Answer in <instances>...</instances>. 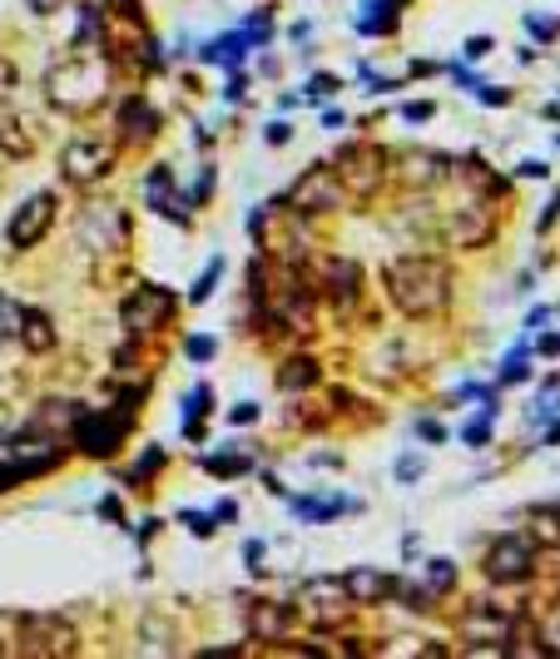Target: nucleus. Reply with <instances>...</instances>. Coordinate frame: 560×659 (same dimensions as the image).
Here are the masks:
<instances>
[{
	"label": "nucleus",
	"instance_id": "f257e3e1",
	"mask_svg": "<svg viewBox=\"0 0 560 659\" xmlns=\"http://www.w3.org/2000/svg\"><path fill=\"white\" fill-rule=\"evenodd\" d=\"M388 283V298L402 317H437L446 303H452V268L442 259H431V253H407V259L388 263L382 273Z\"/></svg>",
	"mask_w": 560,
	"mask_h": 659
},
{
	"label": "nucleus",
	"instance_id": "f03ea898",
	"mask_svg": "<svg viewBox=\"0 0 560 659\" xmlns=\"http://www.w3.org/2000/svg\"><path fill=\"white\" fill-rule=\"evenodd\" d=\"M45 95H50L55 109H65V115H90V109L109 95L105 55H95L90 45H75L65 60H55L50 65V75H45Z\"/></svg>",
	"mask_w": 560,
	"mask_h": 659
},
{
	"label": "nucleus",
	"instance_id": "7ed1b4c3",
	"mask_svg": "<svg viewBox=\"0 0 560 659\" xmlns=\"http://www.w3.org/2000/svg\"><path fill=\"white\" fill-rule=\"evenodd\" d=\"M388 169H392V159L382 144H343V154L333 164L343 194H353V199H378V189L388 184Z\"/></svg>",
	"mask_w": 560,
	"mask_h": 659
},
{
	"label": "nucleus",
	"instance_id": "20e7f679",
	"mask_svg": "<svg viewBox=\"0 0 560 659\" xmlns=\"http://www.w3.org/2000/svg\"><path fill=\"white\" fill-rule=\"evenodd\" d=\"M130 411L119 407H105V411H75V446L85 456H95V462H105V456H115L119 446H124V436H130Z\"/></svg>",
	"mask_w": 560,
	"mask_h": 659
},
{
	"label": "nucleus",
	"instance_id": "39448f33",
	"mask_svg": "<svg viewBox=\"0 0 560 659\" xmlns=\"http://www.w3.org/2000/svg\"><path fill=\"white\" fill-rule=\"evenodd\" d=\"M516 620L491 600H472L462 615V649L466 655H507V635Z\"/></svg>",
	"mask_w": 560,
	"mask_h": 659
},
{
	"label": "nucleus",
	"instance_id": "423d86ee",
	"mask_svg": "<svg viewBox=\"0 0 560 659\" xmlns=\"http://www.w3.org/2000/svg\"><path fill=\"white\" fill-rule=\"evenodd\" d=\"M293 610H298L302 620H313L318 630H333V625H343L347 610H357V606L347 600L343 575H313V580H302L298 606H293Z\"/></svg>",
	"mask_w": 560,
	"mask_h": 659
},
{
	"label": "nucleus",
	"instance_id": "0eeeda50",
	"mask_svg": "<svg viewBox=\"0 0 560 659\" xmlns=\"http://www.w3.org/2000/svg\"><path fill=\"white\" fill-rule=\"evenodd\" d=\"M21 649L31 659H65L80 649V635L65 615H25L21 620Z\"/></svg>",
	"mask_w": 560,
	"mask_h": 659
},
{
	"label": "nucleus",
	"instance_id": "6e6552de",
	"mask_svg": "<svg viewBox=\"0 0 560 659\" xmlns=\"http://www.w3.org/2000/svg\"><path fill=\"white\" fill-rule=\"evenodd\" d=\"M174 308H179V298H174L169 288H159V283H144L134 298H124L119 317H124V333H130V337H150V333H159V327L169 323Z\"/></svg>",
	"mask_w": 560,
	"mask_h": 659
},
{
	"label": "nucleus",
	"instance_id": "1a4fd4ad",
	"mask_svg": "<svg viewBox=\"0 0 560 659\" xmlns=\"http://www.w3.org/2000/svg\"><path fill=\"white\" fill-rule=\"evenodd\" d=\"M283 204H288L293 214H333V208H343V184H337L333 164H313V169H302V179L288 189Z\"/></svg>",
	"mask_w": 560,
	"mask_h": 659
},
{
	"label": "nucleus",
	"instance_id": "9d476101",
	"mask_svg": "<svg viewBox=\"0 0 560 659\" xmlns=\"http://www.w3.org/2000/svg\"><path fill=\"white\" fill-rule=\"evenodd\" d=\"M540 555H536V541L531 536H501V541L486 551V575L496 585H526L536 575Z\"/></svg>",
	"mask_w": 560,
	"mask_h": 659
},
{
	"label": "nucleus",
	"instance_id": "9b49d317",
	"mask_svg": "<svg viewBox=\"0 0 560 659\" xmlns=\"http://www.w3.org/2000/svg\"><path fill=\"white\" fill-rule=\"evenodd\" d=\"M115 159H119V149L105 140H70L60 149V173H65L70 184H99V179L115 173Z\"/></svg>",
	"mask_w": 560,
	"mask_h": 659
},
{
	"label": "nucleus",
	"instance_id": "f8f14e48",
	"mask_svg": "<svg viewBox=\"0 0 560 659\" xmlns=\"http://www.w3.org/2000/svg\"><path fill=\"white\" fill-rule=\"evenodd\" d=\"M124 243H130V218H124V208L90 204L85 218H80V249L109 253V249H124Z\"/></svg>",
	"mask_w": 560,
	"mask_h": 659
},
{
	"label": "nucleus",
	"instance_id": "ddd939ff",
	"mask_svg": "<svg viewBox=\"0 0 560 659\" xmlns=\"http://www.w3.org/2000/svg\"><path fill=\"white\" fill-rule=\"evenodd\" d=\"M50 228H55V194L40 189V194H31L21 208H15L11 228H5V243H11L15 253H25V249H35Z\"/></svg>",
	"mask_w": 560,
	"mask_h": 659
},
{
	"label": "nucleus",
	"instance_id": "4468645a",
	"mask_svg": "<svg viewBox=\"0 0 560 659\" xmlns=\"http://www.w3.org/2000/svg\"><path fill=\"white\" fill-rule=\"evenodd\" d=\"M442 233L452 249H481V243H491V233H496V208L486 204V199H472L466 208H452V214H446Z\"/></svg>",
	"mask_w": 560,
	"mask_h": 659
},
{
	"label": "nucleus",
	"instance_id": "2eb2a0df",
	"mask_svg": "<svg viewBox=\"0 0 560 659\" xmlns=\"http://www.w3.org/2000/svg\"><path fill=\"white\" fill-rule=\"evenodd\" d=\"M144 204L154 208V214L174 218V224H189V199L174 194V169L169 164H154L150 179H144Z\"/></svg>",
	"mask_w": 560,
	"mask_h": 659
},
{
	"label": "nucleus",
	"instance_id": "dca6fc26",
	"mask_svg": "<svg viewBox=\"0 0 560 659\" xmlns=\"http://www.w3.org/2000/svg\"><path fill=\"white\" fill-rule=\"evenodd\" d=\"M397 164H402L397 179H402L407 189H437V184L446 179V169H452V159H446V154H431V149H421V154L407 149Z\"/></svg>",
	"mask_w": 560,
	"mask_h": 659
},
{
	"label": "nucleus",
	"instance_id": "f3484780",
	"mask_svg": "<svg viewBox=\"0 0 560 659\" xmlns=\"http://www.w3.org/2000/svg\"><path fill=\"white\" fill-rule=\"evenodd\" d=\"M115 130L124 144H150L154 134H159V115H154V105H144L140 95H130L115 115Z\"/></svg>",
	"mask_w": 560,
	"mask_h": 659
},
{
	"label": "nucleus",
	"instance_id": "a211bd4d",
	"mask_svg": "<svg viewBox=\"0 0 560 659\" xmlns=\"http://www.w3.org/2000/svg\"><path fill=\"white\" fill-rule=\"evenodd\" d=\"M293 620H298V610L283 606V600H263V606L248 610V635L253 639H288L293 635Z\"/></svg>",
	"mask_w": 560,
	"mask_h": 659
},
{
	"label": "nucleus",
	"instance_id": "6ab92c4d",
	"mask_svg": "<svg viewBox=\"0 0 560 659\" xmlns=\"http://www.w3.org/2000/svg\"><path fill=\"white\" fill-rule=\"evenodd\" d=\"M343 590L353 606H378V600L392 595V575H382L378 565H353V571L343 575Z\"/></svg>",
	"mask_w": 560,
	"mask_h": 659
},
{
	"label": "nucleus",
	"instance_id": "aec40b11",
	"mask_svg": "<svg viewBox=\"0 0 560 659\" xmlns=\"http://www.w3.org/2000/svg\"><path fill=\"white\" fill-rule=\"evenodd\" d=\"M318 288L333 298V308H353L357 303V263L353 259H327V268H323V283Z\"/></svg>",
	"mask_w": 560,
	"mask_h": 659
},
{
	"label": "nucleus",
	"instance_id": "412c9836",
	"mask_svg": "<svg viewBox=\"0 0 560 659\" xmlns=\"http://www.w3.org/2000/svg\"><path fill=\"white\" fill-rule=\"evenodd\" d=\"M15 337L25 343V352H55V343H60V337H55V323L40 313V308H25L21 333H15Z\"/></svg>",
	"mask_w": 560,
	"mask_h": 659
},
{
	"label": "nucleus",
	"instance_id": "4be33fe9",
	"mask_svg": "<svg viewBox=\"0 0 560 659\" xmlns=\"http://www.w3.org/2000/svg\"><path fill=\"white\" fill-rule=\"evenodd\" d=\"M35 124L31 119H21V115H5L0 119V149L11 154V159H31L35 154Z\"/></svg>",
	"mask_w": 560,
	"mask_h": 659
},
{
	"label": "nucleus",
	"instance_id": "5701e85b",
	"mask_svg": "<svg viewBox=\"0 0 560 659\" xmlns=\"http://www.w3.org/2000/svg\"><path fill=\"white\" fill-rule=\"evenodd\" d=\"M318 378H323V372H318V357H288L278 368L283 392H308V387H318Z\"/></svg>",
	"mask_w": 560,
	"mask_h": 659
},
{
	"label": "nucleus",
	"instance_id": "b1692460",
	"mask_svg": "<svg viewBox=\"0 0 560 659\" xmlns=\"http://www.w3.org/2000/svg\"><path fill=\"white\" fill-rule=\"evenodd\" d=\"M293 511H298L302 520H313V526H323V520L343 516V511H357V501H343V496H327V501H313V496H298L293 501Z\"/></svg>",
	"mask_w": 560,
	"mask_h": 659
},
{
	"label": "nucleus",
	"instance_id": "393cba45",
	"mask_svg": "<svg viewBox=\"0 0 560 659\" xmlns=\"http://www.w3.org/2000/svg\"><path fill=\"white\" fill-rule=\"evenodd\" d=\"M362 21H357V31L362 35H392L397 31V15H392V5H382V0H367L362 5Z\"/></svg>",
	"mask_w": 560,
	"mask_h": 659
},
{
	"label": "nucleus",
	"instance_id": "a878e982",
	"mask_svg": "<svg viewBox=\"0 0 560 659\" xmlns=\"http://www.w3.org/2000/svg\"><path fill=\"white\" fill-rule=\"evenodd\" d=\"M421 571H427V590L431 595H452L456 590V565L452 561H427Z\"/></svg>",
	"mask_w": 560,
	"mask_h": 659
},
{
	"label": "nucleus",
	"instance_id": "bb28decb",
	"mask_svg": "<svg viewBox=\"0 0 560 659\" xmlns=\"http://www.w3.org/2000/svg\"><path fill=\"white\" fill-rule=\"evenodd\" d=\"M531 378V362H526V347H516V352L501 362V372H496V382L501 387H516V382H526Z\"/></svg>",
	"mask_w": 560,
	"mask_h": 659
},
{
	"label": "nucleus",
	"instance_id": "cd10ccee",
	"mask_svg": "<svg viewBox=\"0 0 560 659\" xmlns=\"http://www.w3.org/2000/svg\"><path fill=\"white\" fill-rule=\"evenodd\" d=\"M218 278H224V259H208V268L199 273L194 292H189V303H208V298H214V288H218Z\"/></svg>",
	"mask_w": 560,
	"mask_h": 659
},
{
	"label": "nucleus",
	"instance_id": "c85d7f7f",
	"mask_svg": "<svg viewBox=\"0 0 560 659\" xmlns=\"http://www.w3.org/2000/svg\"><path fill=\"white\" fill-rule=\"evenodd\" d=\"M21 313L25 308L15 303V298H0V347L15 343V333H21Z\"/></svg>",
	"mask_w": 560,
	"mask_h": 659
},
{
	"label": "nucleus",
	"instance_id": "c756f323",
	"mask_svg": "<svg viewBox=\"0 0 560 659\" xmlns=\"http://www.w3.org/2000/svg\"><path fill=\"white\" fill-rule=\"evenodd\" d=\"M248 466H253V462H248L243 452H224V456H208L204 471L208 476H238V471H248Z\"/></svg>",
	"mask_w": 560,
	"mask_h": 659
},
{
	"label": "nucleus",
	"instance_id": "7c9ffc66",
	"mask_svg": "<svg viewBox=\"0 0 560 659\" xmlns=\"http://www.w3.org/2000/svg\"><path fill=\"white\" fill-rule=\"evenodd\" d=\"M179 520H183L189 530H194L199 541H208V536H214V526H218L214 511H179Z\"/></svg>",
	"mask_w": 560,
	"mask_h": 659
},
{
	"label": "nucleus",
	"instance_id": "2f4dec72",
	"mask_svg": "<svg viewBox=\"0 0 560 659\" xmlns=\"http://www.w3.org/2000/svg\"><path fill=\"white\" fill-rule=\"evenodd\" d=\"M214 352H218V343L208 333H199V337L183 343V357H189V362H214Z\"/></svg>",
	"mask_w": 560,
	"mask_h": 659
},
{
	"label": "nucleus",
	"instance_id": "473e14b6",
	"mask_svg": "<svg viewBox=\"0 0 560 659\" xmlns=\"http://www.w3.org/2000/svg\"><path fill=\"white\" fill-rule=\"evenodd\" d=\"M462 442H466V446H486V442H491V411H481L476 422L462 427Z\"/></svg>",
	"mask_w": 560,
	"mask_h": 659
},
{
	"label": "nucleus",
	"instance_id": "72a5a7b5",
	"mask_svg": "<svg viewBox=\"0 0 560 659\" xmlns=\"http://www.w3.org/2000/svg\"><path fill=\"white\" fill-rule=\"evenodd\" d=\"M208 402H214V392H208L204 382H199V387L189 392V402H183V422H199V417L208 411Z\"/></svg>",
	"mask_w": 560,
	"mask_h": 659
},
{
	"label": "nucleus",
	"instance_id": "f704fd0d",
	"mask_svg": "<svg viewBox=\"0 0 560 659\" xmlns=\"http://www.w3.org/2000/svg\"><path fill=\"white\" fill-rule=\"evenodd\" d=\"M159 466H164V452H159V446H150V456H140V466H134V471L124 476V481H130V487H134V481H144V476H154V471H159Z\"/></svg>",
	"mask_w": 560,
	"mask_h": 659
},
{
	"label": "nucleus",
	"instance_id": "c9c22d12",
	"mask_svg": "<svg viewBox=\"0 0 560 659\" xmlns=\"http://www.w3.org/2000/svg\"><path fill=\"white\" fill-rule=\"evenodd\" d=\"M263 561H269V546H263V541H248V546H243V565H248L253 575H263Z\"/></svg>",
	"mask_w": 560,
	"mask_h": 659
},
{
	"label": "nucleus",
	"instance_id": "e433bc0d",
	"mask_svg": "<svg viewBox=\"0 0 560 659\" xmlns=\"http://www.w3.org/2000/svg\"><path fill=\"white\" fill-rule=\"evenodd\" d=\"M526 31L531 35H540V40H556V21H550V15H526Z\"/></svg>",
	"mask_w": 560,
	"mask_h": 659
},
{
	"label": "nucleus",
	"instance_id": "4c0bfd02",
	"mask_svg": "<svg viewBox=\"0 0 560 659\" xmlns=\"http://www.w3.org/2000/svg\"><path fill=\"white\" fill-rule=\"evenodd\" d=\"M228 422H234V427H248V422H259V402H238V407L228 411Z\"/></svg>",
	"mask_w": 560,
	"mask_h": 659
},
{
	"label": "nucleus",
	"instance_id": "58836bf2",
	"mask_svg": "<svg viewBox=\"0 0 560 659\" xmlns=\"http://www.w3.org/2000/svg\"><path fill=\"white\" fill-rule=\"evenodd\" d=\"M476 99H481V105H511V89H496V85H476Z\"/></svg>",
	"mask_w": 560,
	"mask_h": 659
},
{
	"label": "nucleus",
	"instance_id": "ea45409f",
	"mask_svg": "<svg viewBox=\"0 0 560 659\" xmlns=\"http://www.w3.org/2000/svg\"><path fill=\"white\" fill-rule=\"evenodd\" d=\"M462 55L466 60H486V55H491V40H486V35H472V40L462 45Z\"/></svg>",
	"mask_w": 560,
	"mask_h": 659
},
{
	"label": "nucleus",
	"instance_id": "a19ab883",
	"mask_svg": "<svg viewBox=\"0 0 560 659\" xmlns=\"http://www.w3.org/2000/svg\"><path fill=\"white\" fill-rule=\"evenodd\" d=\"M402 119L421 124V119H431V105H427V99H412V105H402Z\"/></svg>",
	"mask_w": 560,
	"mask_h": 659
},
{
	"label": "nucleus",
	"instance_id": "79ce46f5",
	"mask_svg": "<svg viewBox=\"0 0 560 659\" xmlns=\"http://www.w3.org/2000/svg\"><path fill=\"white\" fill-rule=\"evenodd\" d=\"M421 476V456H402L397 462V481H417Z\"/></svg>",
	"mask_w": 560,
	"mask_h": 659
},
{
	"label": "nucleus",
	"instance_id": "37998d69",
	"mask_svg": "<svg viewBox=\"0 0 560 659\" xmlns=\"http://www.w3.org/2000/svg\"><path fill=\"white\" fill-rule=\"evenodd\" d=\"M288 140H293V124H283V119H278V124H269V144H273V149H283Z\"/></svg>",
	"mask_w": 560,
	"mask_h": 659
},
{
	"label": "nucleus",
	"instance_id": "c03bdc74",
	"mask_svg": "<svg viewBox=\"0 0 560 659\" xmlns=\"http://www.w3.org/2000/svg\"><path fill=\"white\" fill-rule=\"evenodd\" d=\"M11 89H15V70H11V60L0 55V99L11 95Z\"/></svg>",
	"mask_w": 560,
	"mask_h": 659
},
{
	"label": "nucleus",
	"instance_id": "a18cd8bd",
	"mask_svg": "<svg viewBox=\"0 0 560 659\" xmlns=\"http://www.w3.org/2000/svg\"><path fill=\"white\" fill-rule=\"evenodd\" d=\"M550 173V164H540V159H526L521 164V179H546Z\"/></svg>",
	"mask_w": 560,
	"mask_h": 659
},
{
	"label": "nucleus",
	"instance_id": "49530a36",
	"mask_svg": "<svg viewBox=\"0 0 560 659\" xmlns=\"http://www.w3.org/2000/svg\"><path fill=\"white\" fill-rule=\"evenodd\" d=\"M550 317H556V308H536V313H531V333H540V327H550Z\"/></svg>",
	"mask_w": 560,
	"mask_h": 659
},
{
	"label": "nucleus",
	"instance_id": "de8ad7c7",
	"mask_svg": "<svg viewBox=\"0 0 560 659\" xmlns=\"http://www.w3.org/2000/svg\"><path fill=\"white\" fill-rule=\"evenodd\" d=\"M337 89L343 85H337L333 75H313V95H337Z\"/></svg>",
	"mask_w": 560,
	"mask_h": 659
},
{
	"label": "nucleus",
	"instance_id": "09e8293b",
	"mask_svg": "<svg viewBox=\"0 0 560 659\" xmlns=\"http://www.w3.org/2000/svg\"><path fill=\"white\" fill-rule=\"evenodd\" d=\"M208 194H214V169H204V173H199V189H194V199H199V204H204Z\"/></svg>",
	"mask_w": 560,
	"mask_h": 659
},
{
	"label": "nucleus",
	"instance_id": "8fccbe9b",
	"mask_svg": "<svg viewBox=\"0 0 560 659\" xmlns=\"http://www.w3.org/2000/svg\"><path fill=\"white\" fill-rule=\"evenodd\" d=\"M99 516H109V520H124V511H119V496H105V501H99Z\"/></svg>",
	"mask_w": 560,
	"mask_h": 659
},
{
	"label": "nucleus",
	"instance_id": "3c124183",
	"mask_svg": "<svg viewBox=\"0 0 560 659\" xmlns=\"http://www.w3.org/2000/svg\"><path fill=\"white\" fill-rule=\"evenodd\" d=\"M214 520H238V506H234V501H218V506H214Z\"/></svg>",
	"mask_w": 560,
	"mask_h": 659
},
{
	"label": "nucleus",
	"instance_id": "603ef678",
	"mask_svg": "<svg viewBox=\"0 0 560 659\" xmlns=\"http://www.w3.org/2000/svg\"><path fill=\"white\" fill-rule=\"evenodd\" d=\"M417 432L427 436V442H442V436H446V432H442V427H437V422H417Z\"/></svg>",
	"mask_w": 560,
	"mask_h": 659
},
{
	"label": "nucleus",
	"instance_id": "864d4df0",
	"mask_svg": "<svg viewBox=\"0 0 560 659\" xmlns=\"http://www.w3.org/2000/svg\"><path fill=\"white\" fill-rule=\"evenodd\" d=\"M31 11L35 15H55V11H60V0H31Z\"/></svg>",
	"mask_w": 560,
	"mask_h": 659
},
{
	"label": "nucleus",
	"instance_id": "5fc2aeb1",
	"mask_svg": "<svg viewBox=\"0 0 560 659\" xmlns=\"http://www.w3.org/2000/svg\"><path fill=\"white\" fill-rule=\"evenodd\" d=\"M248 228H253V238H263V228H269V214H263V208H259V214L248 218Z\"/></svg>",
	"mask_w": 560,
	"mask_h": 659
},
{
	"label": "nucleus",
	"instance_id": "6e6d98bb",
	"mask_svg": "<svg viewBox=\"0 0 560 659\" xmlns=\"http://www.w3.org/2000/svg\"><path fill=\"white\" fill-rule=\"evenodd\" d=\"M382 5H392V11H397V5H407V0H382Z\"/></svg>",
	"mask_w": 560,
	"mask_h": 659
},
{
	"label": "nucleus",
	"instance_id": "4d7b16f0",
	"mask_svg": "<svg viewBox=\"0 0 560 659\" xmlns=\"http://www.w3.org/2000/svg\"><path fill=\"white\" fill-rule=\"evenodd\" d=\"M0 427H5V411H0Z\"/></svg>",
	"mask_w": 560,
	"mask_h": 659
},
{
	"label": "nucleus",
	"instance_id": "13d9d810",
	"mask_svg": "<svg viewBox=\"0 0 560 659\" xmlns=\"http://www.w3.org/2000/svg\"><path fill=\"white\" fill-rule=\"evenodd\" d=\"M0 655H5V645H0Z\"/></svg>",
	"mask_w": 560,
	"mask_h": 659
}]
</instances>
